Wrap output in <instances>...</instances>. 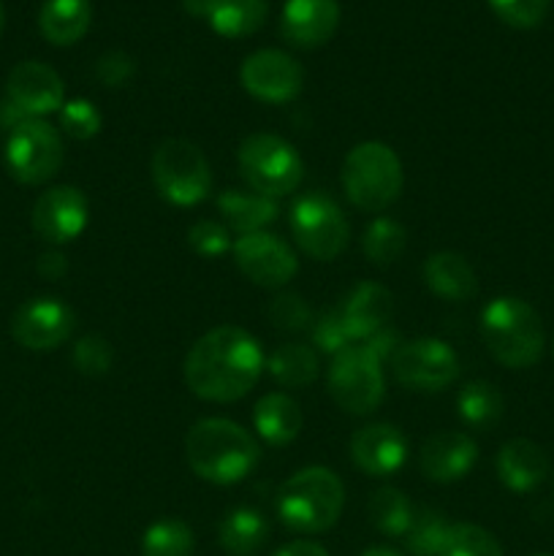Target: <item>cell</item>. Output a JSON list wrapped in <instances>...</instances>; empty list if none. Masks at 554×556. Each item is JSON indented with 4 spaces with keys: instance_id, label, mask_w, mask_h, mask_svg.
<instances>
[{
    "instance_id": "1",
    "label": "cell",
    "mask_w": 554,
    "mask_h": 556,
    "mask_svg": "<svg viewBox=\"0 0 554 556\" xmlns=\"http://www.w3.org/2000/svg\"><path fill=\"white\" fill-rule=\"evenodd\" d=\"M266 367L261 342L239 326H217L185 356V383L199 400L237 402L250 394Z\"/></svg>"
},
{
    "instance_id": "2",
    "label": "cell",
    "mask_w": 554,
    "mask_h": 556,
    "mask_svg": "<svg viewBox=\"0 0 554 556\" xmlns=\"http://www.w3.org/2000/svg\"><path fill=\"white\" fill-rule=\"evenodd\" d=\"M188 465L201 481L231 486L244 481L261 459L259 443L248 429L228 418H204L185 438Z\"/></svg>"
},
{
    "instance_id": "3",
    "label": "cell",
    "mask_w": 554,
    "mask_h": 556,
    "mask_svg": "<svg viewBox=\"0 0 554 556\" xmlns=\"http://www.w3.org/2000/svg\"><path fill=\"white\" fill-rule=\"evenodd\" d=\"M275 508L288 530L302 535L326 532L342 516L345 486L329 467H304L277 489Z\"/></svg>"
},
{
    "instance_id": "4",
    "label": "cell",
    "mask_w": 554,
    "mask_h": 556,
    "mask_svg": "<svg viewBox=\"0 0 554 556\" xmlns=\"http://www.w3.org/2000/svg\"><path fill=\"white\" fill-rule=\"evenodd\" d=\"M481 337L487 351L508 369H530L546 345L538 313L516 296H498L483 307Z\"/></svg>"
},
{
    "instance_id": "5",
    "label": "cell",
    "mask_w": 554,
    "mask_h": 556,
    "mask_svg": "<svg viewBox=\"0 0 554 556\" xmlns=\"http://www.w3.org/2000/svg\"><path fill=\"white\" fill-rule=\"evenodd\" d=\"M342 190L348 201L364 212H383L386 206L394 204L405 185V172L391 150L383 141H362L353 147L342 161Z\"/></svg>"
},
{
    "instance_id": "6",
    "label": "cell",
    "mask_w": 554,
    "mask_h": 556,
    "mask_svg": "<svg viewBox=\"0 0 554 556\" xmlns=\"http://www.w3.org/2000/svg\"><path fill=\"white\" fill-rule=\"evenodd\" d=\"M239 172L250 190L269 199L293 193L304 177V161L297 147L275 134H253L239 144Z\"/></svg>"
},
{
    "instance_id": "7",
    "label": "cell",
    "mask_w": 554,
    "mask_h": 556,
    "mask_svg": "<svg viewBox=\"0 0 554 556\" xmlns=\"http://www.w3.org/2000/svg\"><path fill=\"white\" fill-rule=\"evenodd\" d=\"M152 182L168 204L196 206L210 195L212 166L193 141L168 139L152 152Z\"/></svg>"
},
{
    "instance_id": "8",
    "label": "cell",
    "mask_w": 554,
    "mask_h": 556,
    "mask_svg": "<svg viewBox=\"0 0 554 556\" xmlns=\"http://www.w3.org/2000/svg\"><path fill=\"white\" fill-rule=\"evenodd\" d=\"M291 233L304 255L315 261H335L345 250L351 228L331 195L310 190L293 201Z\"/></svg>"
},
{
    "instance_id": "9",
    "label": "cell",
    "mask_w": 554,
    "mask_h": 556,
    "mask_svg": "<svg viewBox=\"0 0 554 556\" xmlns=\"http://www.w3.org/2000/svg\"><path fill=\"white\" fill-rule=\"evenodd\" d=\"M329 394L353 416L378 410L386 396L380 358L367 345H351L337 353L329 367Z\"/></svg>"
},
{
    "instance_id": "10",
    "label": "cell",
    "mask_w": 554,
    "mask_h": 556,
    "mask_svg": "<svg viewBox=\"0 0 554 556\" xmlns=\"http://www.w3.org/2000/svg\"><path fill=\"white\" fill-rule=\"evenodd\" d=\"M5 168L22 185H43L63 166V141L47 119H25L9 130Z\"/></svg>"
},
{
    "instance_id": "11",
    "label": "cell",
    "mask_w": 554,
    "mask_h": 556,
    "mask_svg": "<svg viewBox=\"0 0 554 556\" xmlns=\"http://www.w3.org/2000/svg\"><path fill=\"white\" fill-rule=\"evenodd\" d=\"M394 378L418 394H438L459 378V356L438 337H418L402 342L391 356Z\"/></svg>"
},
{
    "instance_id": "12",
    "label": "cell",
    "mask_w": 554,
    "mask_h": 556,
    "mask_svg": "<svg viewBox=\"0 0 554 556\" xmlns=\"http://www.w3.org/2000/svg\"><path fill=\"white\" fill-rule=\"evenodd\" d=\"M239 271L261 288H282L293 280L299 258L291 244L269 231L244 233L231 248Z\"/></svg>"
},
{
    "instance_id": "13",
    "label": "cell",
    "mask_w": 554,
    "mask_h": 556,
    "mask_svg": "<svg viewBox=\"0 0 554 556\" xmlns=\"http://www.w3.org/2000/svg\"><path fill=\"white\" fill-rule=\"evenodd\" d=\"M76 315L65 302L52 296L30 299L11 318V334L27 351H54L74 334Z\"/></svg>"
},
{
    "instance_id": "14",
    "label": "cell",
    "mask_w": 554,
    "mask_h": 556,
    "mask_svg": "<svg viewBox=\"0 0 554 556\" xmlns=\"http://www.w3.org/2000/svg\"><path fill=\"white\" fill-rule=\"evenodd\" d=\"M242 87L264 103H288L302 92L304 71L291 54L261 49L244 58L239 68Z\"/></svg>"
},
{
    "instance_id": "15",
    "label": "cell",
    "mask_w": 554,
    "mask_h": 556,
    "mask_svg": "<svg viewBox=\"0 0 554 556\" xmlns=\"http://www.w3.org/2000/svg\"><path fill=\"white\" fill-rule=\"evenodd\" d=\"M87 220H90V206L85 193L71 185L49 188L33 206V231L49 244L74 242L87 228Z\"/></svg>"
},
{
    "instance_id": "16",
    "label": "cell",
    "mask_w": 554,
    "mask_h": 556,
    "mask_svg": "<svg viewBox=\"0 0 554 556\" xmlns=\"http://www.w3.org/2000/svg\"><path fill=\"white\" fill-rule=\"evenodd\" d=\"M5 98L25 117L43 119L47 114L63 109L65 87L52 65L38 63V60H25V63L11 68L9 81H5Z\"/></svg>"
},
{
    "instance_id": "17",
    "label": "cell",
    "mask_w": 554,
    "mask_h": 556,
    "mask_svg": "<svg viewBox=\"0 0 554 556\" xmlns=\"http://www.w3.org/2000/svg\"><path fill=\"white\" fill-rule=\"evenodd\" d=\"M351 459L369 478H389L407 462V440L394 424H369L353 432Z\"/></svg>"
},
{
    "instance_id": "18",
    "label": "cell",
    "mask_w": 554,
    "mask_h": 556,
    "mask_svg": "<svg viewBox=\"0 0 554 556\" xmlns=\"http://www.w3.org/2000/svg\"><path fill=\"white\" fill-rule=\"evenodd\" d=\"M340 27L337 0H286L280 14V33L291 47H324Z\"/></svg>"
},
{
    "instance_id": "19",
    "label": "cell",
    "mask_w": 554,
    "mask_h": 556,
    "mask_svg": "<svg viewBox=\"0 0 554 556\" xmlns=\"http://www.w3.org/2000/svg\"><path fill=\"white\" fill-rule=\"evenodd\" d=\"M476 462L478 445L465 432H438L421 448V472L435 483L462 481Z\"/></svg>"
},
{
    "instance_id": "20",
    "label": "cell",
    "mask_w": 554,
    "mask_h": 556,
    "mask_svg": "<svg viewBox=\"0 0 554 556\" xmlns=\"http://www.w3.org/2000/svg\"><path fill=\"white\" fill-rule=\"evenodd\" d=\"M342 320L351 331L353 342H367L380 329H389L391 313H394V299L391 291L380 282H358L345 302L340 304Z\"/></svg>"
},
{
    "instance_id": "21",
    "label": "cell",
    "mask_w": 554,
    "mask_h": 556,
    "mask_svg": "<svg viewBox=\"0 0 554 556\" xmlns=\"http://www.w3.org/2000/svg\"><path fill=\"white\" fill-rule=\"evenodd\" d=\"M494 467H498V478L505 489L516 494H527L546 481L549 456L532 440L516 438L500 448Z\"/></svg>"
},
{
    "instance_id": "22",
    "label": "cell",
    "mask_w": 554,
    "mask_h": 556,
    "mask_svg": "<svg viewBox=\"0 0 554 556\" xmlns=\"http://www.w3.org/2000/svg\"><path fill=\"white\" fill-rule=\"evenodd\" d=\"M217 210H221L228 231H237L239 237L264 231L269 223L277 220V201L269 199V195L255 193V190L250 188L223 190V193L217 195Z\"/></svg>"
},
{
    "instance_id": "23",
    "label": "cell",
    "mask_w": 554,
    "mask_h": 556,
    "mask_svg": "<svg viewBox=\"0 0 554 556\" xmlns=\"http://www.w3.org/2000/svg\"><path fill=\"white\" fill-rule=\"evenodd\" d=\"M424 282L435 296L445 299V302H467L470 296H476L478 288L476 271L467 264L465 255L451 253V250L429 255L424 264Z\"/></svg>"
},
{
    "instance_id": "24",
    "label": "cell",
    "mask_w": 554,
    "mask_h": 556,
    "mask_svg": "<svg viewBox=\"0 0 554 556\" xmlns=\"http://www.w3.org/2000/svg\"><path fill=\"white\" fill-rule=\"evenodd\" d=\"M253 427L269 445H288L302 432V410L288 394L272 391L255 402Z\"/></svg>"
},
{
    "instance_id": "25",
    "label": "cell",
    "mask_w": 554,
    "mask_h": 556,
    "mask_svg": "<svg viewBox=\"0 0 554 556\" xmlns=\"http://www.w3.org/2000/svg\"><path fill=\"white\" fill-rule=\"evenodd\" d=\"M92 5L90 0H47L38 14L41 36L54 47H71L81 41L90 30Z\"/></svg>"
},
{
    "instance_id": "26",
    "label": "cell",
    "mask_w": 554,
    "mask_h": 556,
    "mask_svg": "<svg viewBox=\"0 0 554 556\" xmlns=\"http://www.w3.org/2000/svg\"><path fill=\"white\" fill-rule=\"evenodd\" d=\"M269 14L266 0H210L206 16L212 30L223 38L253 36Z\"/></svg>"
},
{
    "instance_id": "27",
    "label": "cell",
    "mask_w": 554,
    "mask_h": 556,
    "mask_svg": "<svg viewBox=\"0 0 554 556\" xmlns=\"http://www.w3.org/2000/svg\"><path fill=\"white\" fill-rule=\"evenodd\" d=\"M217 538L228 554L253 556L269 541V521L255 508H234L223 516Z\"/></svg>"
},
{
    "instance_id": "28",
    "label": "cell",
    "mask_w": 554,
    "mask_h": 556,
    "mask_svg": "<svg viewBox=\"0 0 554 556\" xmlns=\"http://www.w3.org/2000/svg\"><path fill=\"white\" fill-rule=\"evenodd\" d=\"M266 372L282 386V389H304L318 378V353L310 345L286 342L266 358Z\"/></svg>"
},
{
    "instance_id": "29",
    "label": "cell",
    "mask_w": 554,
    "mask_h": 556,
    "mask_svg": "<svg viewBox=\"0 0 554 556\" xmlns=\"http://www.w3.org/2000/svg\"><path fill=\"white\" fill-rule=\"evenodd\" d=\"M456 410H459V418L467 427L487 432L503 418L505 402L498 386L487 383V380H473L456 396Z\"/></svg>"
},
{
    "instance_id": "30",
    "label": "cell",
    "mask_w": 554,
    "mask_h": 556,
    "mask_svg": "<svg viewBox=\"0 0 554 556\" xmlns=\"http://www.w3.org/2000/svg\"><path fill=\"white\" fill-rule=\"evenodd\" d=\"M369 519H373L375 530L383 532L389 538H405L411 530L413 519H416V508L407 500L405 492L394 486H383L369 497Z\"/></svg>"
},
{
    "instance_id": "31",
    "label": "cell",
    "mask_w": 554,
    "mask_h": 556,
    "mask_svg": "<svg viewBox=\"0 0 554 556\" xmlns=\"http://www.w3.org/2000/svg\"><path fill=\"white\" fill-rule=\"evenodd\" d=\"M193 530L182 519H158L141 535V556H193Z\"/></svg>"
},
{
    "instance_id": "32",
    "label": "cell",
    "mask_w": 554,
    "mask_h": 556,
    "mask_svg": "<svg viewBox=\"0 0 554 556\" xmlns=\"http://www.w3.org/2000/svg\"><path fill=\"white\" fill-rule=\"evenodd\" d=\"M407 231L391 217H375L362 237V250L375 266H389L405 253Z\"/></svg>"
},
{
    "instance_id": "33",
    "label": "cell",
    "mask_w": 554,
    "mask_h": 556,
    "mask_svg": "<svg viewBox=\"0 0 554 556\" xmlns=\"http://www.w3.org/2000/svg\"><path fill=\"white\" fill-rule=\"evenodd\" d=\"M449 519H445L440 510L421 508L416 510V519H413L411 530L405 535V546L413 556H443L445 543L451 535Z\"/></svg>"
},
{
    "instance_id": "34",
    "label": "cell",
    "mask_w": 554,
    "mask_h": 556,
    "mask_svg": "<svg viewBox=\"0 0 554 556\" xmlns=\"http://www.w3.org/2000/svg\"><path fill=\"white\" fill-rule=\"evenodd\" d=\"M443 556H503L498 538L478 525H454Z\"/></svg>"
},
{
    "instance_id": "35",
    "label": "cell",
    "mask_w": 554,
    "mask_h": 556,
    "mask_svg": "<svg viewBox=\"0 0 554 556\" xmlns=\"http://www.w3.org/2000/svg\"><path fill=\"white\" fill-rule=\"evenodd\" d=\"M101 112L87 98H76V101L63 103V109H60V128L76 141H87L101 134Z\"/></svg>"
},
{
    "instance_id": "36",
    "label": "cell",
    "mask_w": 554,
    "mask_h": 556,
    "mask_svg": "<svg viewBox=\"0 0 554 556\" xmlns=\"http://www.w3.org/2000/svg\"><path fill=\"white\" fill-rule=\"evenodd\" d=\"M188 244L196 255H201V258H221V255H226L228 250L234 248L228 226L210 220V217L196 220L193 226L188 228Z\"/></svg>"
},
{
    "instance_id": "37",
    "label": "cell",
    "mask_w": 554,
    "mask_h": 556,
    "mask_svg": "<svg viewBox=\"0 0 554 556\" xmlns=\"http://www.w3.org/2000/svg\"><path fill=\"white\" fill-rule=\"evenodd\" d=\"M489 5L505 25L516 30H532L546 20L552 0H489Z\"/></svg>"
},
{
    "instance_id": "38",
    "label": "cell",
    "mask_w": 554,
    "mask_h": 556,
    "mask_svg": "<svg viewBox=\"0 0 554 556\" xmlns=\"http://www.w3.org/2000/svg\"><path fill=\"white\" fill-rule=\"evenodd\" d=\"M313 345L318 348L320 353H329L331 358L337 356V353H342L345 348L356 345L351 337V331H348L345 320H342V313L340 307L329 309V313L320 315L318 320L313 324Z\"/></svg>"
},
{
    "instance_id": "39",
    "label": "cell",
    "mask_w": 554,
    "mask_h": 556,
    "mask_svg": "<svg viewBox=\"0 0 554 556\" xmlns=\"http://www.w3.org/2000/svg\"><path fill=\"white\" fill-rule=\"evenodd\" d=\"M71 358H74V367L79 369L81 375L98 378V375H106L109 369H112L114 353H112V345H109L103 337L87 334L76 342Z\"/></svg>"
},
{
    "instance_id": "40",
    "label": "cell",
    "mask_w": 554,
    "mask_h": 556,
    "mask_svg": "<svg viewBox=\"0 0 554 556\" xmlns=\"http://www.w3.org/2000/svg\"><path fill=\"white\" fill-rule=\"evenodd\" d=\"M266 315L282 331H299L313 324V313H310L307 302L297 293H280L277 299H272Z\"/></svg>"
},
{
    "instance_id": "41",
    "label": "cell",
    "mask_w": 554,
    "mask_h": 556,
    "mask_svg": "<svg viewBox=\"0 0 554 556\" xmlns=\"http://www.w3.org/2000/svg\"><path fill=\"white\" fill-rule=\"evenodd\" d=\"M134 71H136L134 60H130L125 52L103 54V58L98 60V65H96L98 79H101L103 85H109V87H123L125 81H130Z\"/></svg>"
},
{
    "instance_id": "42",
    "label": "cell",
    "mask_w": 554,
    "mask_h": 556,
    "mask_svg": "<svg viewBox=\"0 0 554 556\" xmlns=\"http://www.w3.org/2000/svg\"><path fill=\"white\" fill-rule=\"evenodd\" d=\"M275 556H329V552H326L320 543L293 541V543H288V546H282Z\"/></svg>"
},
{
    "instance_id": "43",
    "label": "cell",
    "mask_w": 554,
    "mask_h": 556,
    "mask_svg": "<svg viewBox=\"0 0 554 556\" xmlns=\"http://www.w3.org/2000/svg\"><path fill=\"white\" fill-rule=\"evenodd\" d=\"M65 269H68V264H65V255L60 253H47L41 255V261H38V271H41L43 277H49V280L65 275Z\"/></svg>"
},
{
    "instance_id": "44",
    "label": "cell",
    "mask_w": 554,
    "mask_h": 556,
    "mask_svg": "<svg viewBox=\"0 0 554 556\" xmlns=\"http://www.w3.org/2000/svg\"><path fill=\"white\" fill-rule=\"evenodd\" d=\"M185 9L190 11V14L196 16H206V5H210V0H182Z\"/></svg>"
},
{
    "instance_id": "45",
    "label": "cell",
    "mask_w": 554,
    "mask_h": 556,
    "mask_svg": "<svg viewBox=\"0 0 554 556\" xmlns=\"http://www.w3.org/2000/svg\"><path fill=\"white\" fill-rule=\"evenodd\" d=\"M362 556H402L400 552H394V548H386V546H375V548H367Z\"/></svg>"
},
{
    "instance_id": "46",
    "label": "cell",
    "mask_w": 554,
    "mask_h": 556,
    "mask_svg": "<svg viewBox=\"0 0 554 556\" xmlns=\"http://www.w3.org/2000/svg\"><path fill=\"white\" fill-rule=\"evenodd\" d=\"M3 22H5V14H3V3H0V30H3Z\"/></svg>"
},
{
    "instance_id": "47",
    "label": "cell",
    "mask_w": 554,
    "mask_h": 556,
    "mask_svg": "<svg viewBox=\"0 0 554 556\" xmlns=\"http://www.w3.org/2000/svg\"><path fill=\"white\" fill-rule=\"evenodd\" d=\"M536 556H552V554H536Z\"/></svg>"
}]
</instances>
